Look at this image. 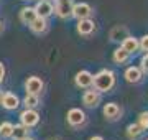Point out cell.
I'll return each mask as SVG.
<instances>
[{
    "mask_svg": "<svg viewBox=\"0 0 148 140\" xmlns=\"http://www.w3.org/2000/svg\"><path fill=\"white\" fill-rule=\"evenodd\" d=\"M92 84H94L95 91L109 92L112 87L115 86V74L109 69H102L92 78Z\"/></svg>",
    "mask_w": 148,
    "mask_h": 140,
    "instance_id": "1",
    "label": "cell"
},
{
    "mask_svg": "<svg viewBox=\"0 0 148 140\" xmlns=\"http://www.w3.org/2000/svg\"><path fill=\"white\" fill-rule=\"evenodd\" d=\"M54 10L59 18H69L73 13V2L71 0H54Z\"/></svg>",
    "mask_w": 148,
    "mask_h": 140,
    "instance_id": "2",
    "label": "cell"
},
{
    "mask_svg": "<svg viewBox=\"0 0 148 140\" xmlns=\"http://www.w3.org/2000/svg\"><path fill=\"white\" fill-rule=\"evenodd\" d=\"M20 120L21 124L25 125V127H35L38 124V120H40V114L36 110H33V109H25L23 112L20 114Z\"/></svg>",
    "mask_w": 148,
    "mask_h": 140,
    "instance_id": "3",
    "label": "cell"
},
{
    "mask_svg": "<svg viewBox=\"0 0 148 140\" xmlns=\"http://www.w3.org/2000/svg\"><path fill=\"white\" fill-rule=\"evenodd\" d=\"M109 36H110L112 41H115V43H122V41L128 36V28L125 27V25H115V27L110 30Z\"/></svg>",
    "mask_w": 148,
    "mask_h": 140,
    "instance_id": "4",
    "label": "cell"
},
{
    "mask_svg": "<svg viewBox=\"0 0 148 140\" xmlns=\"http://www.w3.org/2000/svg\"><path fill=\"white\" fill-rule=\"evenodd\" d=\"M90 13H92V8H90V5H87V3H76V5H73V13L71 15L76 16L77 20H82V18H89Z\"/></svg>",
    "mask_w": 148,
    "mask_h": 140,
    "instance_id": "5",
    "label": "cell"
},
{
    "mask_svg": "<svg viewBox=\"0 0 148 140\" xmlns=\"http://www.w3.org/2000/svg\"><path fill=\"white\" fill-rule=\"evenodd\" d=\"M0 104L7 109V110H13L20 106V101H18V97L15 94H12V92H5L2 99H0Z\"/></svg>",
    "mask_w": 148,
    "mask_h": 140,
    "instance_id": "6",
    "label": "cell"
},
{
    "mask_svg": "<svg viewBox=\"0 0 148 140\" xmlns=\"http://www.w3.org/2000/svg\"><path fill=\"white\" fill-rule=\"evenodd\" d=\"M86 120V115L81 109H71L68 112V122L73 127H77V125H82Z\"/></svg>",
    "mask_w": 148,
    "mask_h": 140,
    "instance_id": "7",
    "label": "cell"
},
{
    "mask_svg": "<svg viewBox=\"0 0 148 140\" xmlns=\"http://www.w3.org/2000/svg\"><path fill=\"white\" fill-rule=\"evenodd\" d=\"M35 12H36L38 16L46 18V16H49L54 12V8H53V5H51L48 0H38L36 7H35Z\"/></svg>",
    "mask_w": 148,
    "mask_h": 140,
    "instance_id": "8",
    "label": "cell"
},
{
    "mask_svg": "<svg viewBox=\"0 0 148 140\" xmlns=\"http://www.w3.org/2000/svg\"><path fill=\"white\" fill-rule=\"evenodd\" d=\"M25 87H27V92H30V94H40L43 91V81L38 76H32L27 79Z\"/></svg>",
    "mask_w": 148,
    "mask_h": 140,
    "instance_id": "9",
    "label": "cell"
},
{
    "mask_svg": "<svg viewBox=\"0 0 148 140\" xmlns=\"http://www.w3.org/2000/svg\"><path fill=\"white\" fill-rule=\"evenodd\" d=\"M92 78L94 76L90 74L89 71H79L76 74V78H74V81H76L77 87H89V86H92Z\"/></svg>",
    "mask_w": 148,
    "mask_h": 140,
    "instance_id": "10",
    "label": "cell"
},
{
    "mask_svg": "<svg viewBox=\"0 0 148 140\" xmlns=\"http://www.w3.org/2000/svg\"><path fill=\"white\" fill-rule=\"evenodd\" d=\"M82 102L86 107H97L101 102V96L97 91H86L82 96Z\"/></svg>",
    "mask_w": 148,
    "mask_h": 140,
    "instance_id": "11",
    "label": "cell"
},
{
    "mask_svg": "<svg viewBox=\"0 0 148 140\" xmlns=\"http://www.w3.org/2000/svg\"><path fill=\"white\" fill-rule=\"evenodd\" d=\"M94 30H95V23L89 18H82V20L77 22V32L81 35H90Z\"/></svg>",
    "mask_w": 148,
    "mask_h": 140,
    "instance_id": "12",
    "label": "cell"
},
{
    "mask_svg": "<svg viewBox=\"0 0 148 140\" xmlns=\"http://www.w3.org/2000/svg\"><path fill=\"white\" fill-rule=\"evenodd\" d=\"M36 12H35V7H25V8H21L20 12V20L25 25H30V23L36 18Z\"/></svg>",
    "mask_w": 148,
    "mask_h": 140,
    "instance_id": "13",
    "label": "cell"
},
{
    "mask_svg": "<svg viewBox=\"0 0 148 140\" xmlns=\"http://www.w3.org/2000/svg\"><path fill=\"white\" fill-rule=\"evenodd\" d=\"M30 28H32L33 33H45L48 28V23H46V18H41V16H36L32 23H30Z\"/></svg>",
    "mask_w": 148,
    "mask_h": 140,
    "instance_id": "14",
    "label": "cell"
},
{
    "mask_svg": "<svg viewBox=\"0 0 148 140\" xmlns=\"http://www.w3.org/2000/svg\"><path fill=\"white\" fill-rule=\"evenodd\" d=\"M122 48L125 49V51H128L130 54L135 53V51H138V40L128 35V36L122 41Z\"/></svg>",
    "mask_w": 148,
    "mask_h": 140,
    "instance_id": "15",
    "label": "cell"
},
{
    "mask_svg": "<svg viewBox=\"0 0 148 140\" xmlns=\"http://www.w3.org/2000/svg\"><path fill=\"white\" fill-rule=\"evenodd\" d=\"M119 114H120V107H119V106H117L115 102H109V104H106V107H104V115H106L107 119L114 120V119L119 117Z\"/></svg>",
    "mask_w": 148,
    "mask_h": 140,
    "instance_id": "16",
    "label": "cell"
},
{
    "mask_svg": "<svg viewBox=\"0 0 148 140\" xmlns=\"http://www.w3.org/2000/svg\"><path fill=\"white\" fill-rule=\"evenodd\" d=\"M125 79H127L128 82H138L142 79V69H140V68H135V66L128 68V69L125 71Z\"/></svg>",
    "mask_w": 148,
    "mask_h": 140,
    "instance_id": "17",
    "label": "cell"
},
{
    "mask_svg": "<svg viewBox=\"0 0 148 140\" xmlns=\"http://www.w3.org/2000/svg\"><path fill=\"white\" fill-rule=\"evenodd\" d=\"M12 139L15 140H23L28 137V127H25V125H13V130H12Z\"/></svg>",
    "mask_w": 148,
    "mask_h": 140,
    "instance_id": "18",
    "label": "cell"
},
{
    "mask_svg": "<svg viewBox=\"0 0 148 140\" xmlns=\"http://www.w3.org/2000/svg\"><path fill=\"white\" fill-rule=\"evenodd\" d=\"M128 56H130V53H128V51H125L122 46H120V48H117L115 51H114V61H115V63H119V65L125 63V61L128 59Z\"/></svg>",
    "mask_w": 148,
    "mask_h": 140,
    "instance_id": "19",
    "label": "cell"
},
{
    "mask_svg": "<svg viewBox=\"0 0 148 140\" xmlns=\"http://www.w3.org/2000/svg\"><path fill=\"white\" fill-rule=\"evenodd\" d=\"M23 104H25V107H27V109H35L38 104H40L38 94H30V92H27V96H25V101H23Z\"/></svg>",
    "mask_w": 148,
    "mask_h": 140,
    "instance_id": "20",
    "label": "cell"
},
{
    "mask_svg": "<svg viewBox=\"0 0 148 140\" xmlns=\"http://www.w3.org/2000/svg\"><path fill=\"white\" fill-rule=\"evenodd\" d=\"M142 132H143V129L138 125V122H137V124H130L127 127L128 139H137V137H140V135H142Z\"/></svg>",
    "mask_w": 148,
    "mask_h": 140,
    "instance_id": "21",
    "label": "cell"
},
{
    "mask_svg": "<svg viewBox=\"0 0 148 140\" xmlns=\"http://www.w3.org/2000/svg\"><path fill=\"white\" fill-rule=\"evenodd\" d=\"M12 130H13V125L10 122H3L0 124V137H10Z\"/></svg>",
    "mask_w": 148,
    "mask_h": 140,
    "instance_id": "22",
    "label": "cell"
},
{
    "mask_svg": "<svg viewBox=\"0 0 148 140\" xmlns=\"http://www.w3.org/2000/svg\"><path fill=\"white\" fill-rule=\"evenodd\" d=\"M138 125H140L143 130L148 129V112H142L138 115Z\"/></svg>",
    "mask_w": 148,
    "mask_h": 140,
    "instance_id": "23",
    "label": "cell"
},
{
    "mask_svg": "<svg viewBox=\"0 0 148 140\" xmlns=\"http://www.w3.org/2000/svg\"><path fill=\"white\" fill-rule=\"evenodd\" d=\"M138 48L142 49V51H147L148 53V35H145V36L138 41Z\"/></svg>",
    "mask_w": 148,
    "mask_h": 140,
    "instance_id": "24",
    "label": "cell"
},
{
    "mask_svg": "<svg viewBox=\"0 0 148 140\" xmlns=\"http://www.w3.org/2000/svg\"><path fill=\"white\" fill-rule=\"evenodd\" d=\"M142 71H145V73H148V53L145 54L142 58Z\"/></svg>",
    "mask_w": 148,
    "mask_h": 140,
    "instance_id": "25",
    "label": "cell"
},
{
    "mask_svg": "<svg viewBox=\"0 0 148 140\" xmlns=\"http://www.w3.org/2000/svg\"><path fill=\"white\" fill-rule=\"evenodd\" d=\"M3 79H5V66L0 63V82H3Z\"/></svg>",
    "mask_w": 148,
    "mask_h": 140,
    "instance_id": "26",
    "label": "cell"
},
{
    "mask_svg": "<svg viewBox=\"0 0 148 140\" xmlns=\"http://www.w3.org/2000/svg\"><path fill=\"white\" fill-rule=\"evenodd\" d=\"M90 140H104V139H102V137H99V135H97V137H92V139H90Z\"/></svg>",
    "mask_w": 148,
    "mask_h": 140,
    "instance_id": "27",
    "label": "cell"
},
{
    "mask_svg": "<svg viewBox=\"0 0 148 140\" xmlns=\"http://www.w3.org/2000/svg\"><path fill=\"white\" fill-rule=\"evenodd\" d=\"M2 96H3V92H2V89H0V99H2Z\"/></svg>",
    "mask_w": 148,
    "mask_h": 140,
    "instance_id": "28",
    "label": "cell"
},
{
    "mask_svg": "<svg viewBox=\"0 0 148 140\" xmlns=\"http://www.w3.org/2000/svg\"><path fill=\"white\" fill-rule=\"evenodd\" d=\"M23 140H33V139H30V137H27V139H23Z\"/></svg>",
    "mask_w": 148,
    "mask_h": 140,
    "instance_id": "29",
    "label": "cell"
},
{
    "mask_svg": "<svg viewBox=\"0 0 148 140\" xmlns=\"http://www.w3.org/2000/svg\"><path fill=\"white\" fill-rule=\"evenodd\" d=\"M48 140H61V139H48Z\"/></svg>",
    "mask_w": 148,
    "mask_h": 140,
    "instance_id": "30",
    "label": "cell"
},
{
    "mask_svg": "<svg viewBox=\"0 0 148 140\" xmlns=\"http://www.w3.org/2000/svg\"><path fill=\"white\" fill-rule=\"evenodd\" d=\"M0 28H2V25H0Z\"/></svg>",
    "mask_w": 148,
    "mask_h": 140,
    "instance_id": "31",
    "label": "cell"
}]
</instances>
